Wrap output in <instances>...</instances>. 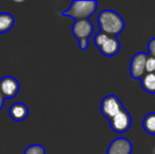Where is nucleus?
Wrapping results in <instances>:
<instances>
[{"instance_id":"nucleus-1","label":"nucleus","mask_w":155,"mask_h":154,"mask_svg":"<svg viewBox=\"0 0 155 154\" xmlns=\"http://www.w3.org/2000/svg\"><path fill=\"white\" fill-rule=\"evenodd\" d=\"M97 21L100 28V32L116 36V37L124 29V21L123 17L117 12L112 10L101 11L98 15Z\"/></svg>"},{"instance_id":"nucleus-2","label":"nucleus","mask_w":155,"mask_h":154,"mask_svg":"<svg viewBox=\"0 0 155 154\" xmlns=\"http://www.w3.org/2000/svg\"><path fill=\"white\" fill-rule=\"evenodd\" d=\"M97 10V1L96 0H74L67 11L61 13L62 16H68L77 20H86L89 19Z\"/></svg>"},{"instance_id":"nucleus-3","label":"nucleus","mask_w":155,"mask_h":154,"mask_svg":"<svg viewBox=\"0 0 155 154\" xmlns=\"http://www.w3.org/2000/svg\"><path fill=\"white\" fill-rule=\"evenodd\" d=\"M94 44L98 48L102 55L108 57L116 55L120 50V42L116 36L109 35L104 32L96 34L94 37Z\"/></svg>"},{"instance_id":"nucleus-4","label":"nucleus","mask_w":155,"mask_h":154,"mask_svg":"<svg viewBox=\"0 0 155 154\" xmlns=\"http://www.w3.org/2000/svg\"><path fill=\"white\" fill-rule=\"evenodd\" d=\"M94 32L93 23L89 19L86 20H77L72 25V33L78 39L80 50L84 51L89 48V38L92 36Z\"/></svg>"},{"instance_id":"nucleus-5","label":"nucleus","mask_w":155,"mask_h":154,"mask_svg":"<svg viewBox=\"0 0 155 154\" xmlns=\"http://www.w3.org/2000/svg\"><path fill=\"white\" fill-rule=\"evenodd\" d=\"M124 109L120 99L115 95H108L104 97L100 103V112L108 120L113 118L115 115Z\"/></svg>"},{"instance_id":"nucleus-6","label":"nucleus","mask_w":155,"mask_h":154,"mask_svg":"<svg viewBox=\"0 0 155 154\" xmlns=\"http://www.w3.org/2000/svg\"><path fill=\"white\" fill-rule=\"evenodd\" d=\"M148 54L143 52H138L132 57L130 62V74L134 79H141L146 72V64H147Z\"/></svg>"},{"instance_id":"nucleus-7","label":"nucleus","mask_w":155,"mask_h":154,"mask_svg":"<svg viewBox=\"0 0 155 154\" xmlns=\"http://www.w3.org/2000/svg\"><path fill=\"white\" fill-rule=\"evenodd\" d=\"M110 127L116 133H124L131 128L132 125V117L130 113L124 109L121 112H119L117 115H115L113 118L109 120Z\"/></svg>"},{"instance_id":"nucleus-8","label":"nucleus","mask_w":155,"mask_h":154,"mask_svg":"<svg viewBox=\"0 0 155 154\" xmlns=\"http://www.w3.org/2000/svg\"><path fill=\"white\" fill-rule=\"evenodd\" d=\"M19 90H20V84L15 77L4 76L0 79V91L5 98L10 99L17 96Z\"/></svg>"},{"instance_id":"nucleus-9","label":"nucleus","mask_w":155,"mask_h":154,"mask_svg":"<svg viewBox=\"0 0 155 154\" xmlns=\"http://www.w3.org/2000/svg\"><path fill=\"white\" fill-rule=\"evenodd\" d=\"M132 143L128 138L117 137L109 145L107 154H132Z\"/></svg>"},{"instance_id":"nucleus-10","label":"nucleus","mask_w":155,"mask_h":154,"mask_svg":"<svg viewBox=\"0 0 155 154\" xmlns=\"http://www.w3.org/2000/svg\"><path fill=\"white\" fill-rule=\"evenodd\" d=\"M8 115L15 121H23L29 115V108L22 103H15L8 108Z\"/></svg>"},{"instance_id":"nucleus-11","label":"nucleus","mask_w":155,"mask_h":154,"mask_svg":"<svg viewBox=\"0 0 155 154\" xmlns=\"http://www.w3.org/2000/svg\"><path fill=\"white\" fill-rule=\"evenodd\" d=\"M14 25H15V19L10 13H5V12L0 13V34L6 33L10 30H12Z\"/></svg>"},{"instance_id":"nucleus-12","label":"nucleus","mask_w":155,"mask_h":154,"mask_svg":"<svg viewBox=\"0 0 155 154\" xmlns=\"http://www.w3.org/2000/svg\"><path fill=\"white\" fill-rule=\"evenodd\" d=\"M143 89L149 94H155V73H146L140 79Z\"/></svg>"},{"instance_id":"nucleus-13","label":"nucleus","mask_w":155,"mask_h":154,"mask_svg":"<svg viewBox=\"0 0 155 154\" xmlns=\"http://www.w3.org/2000/svg\"><path fill=\"white\" fill-rule=\"evenodd\" d=\"M143 128L147 133L155 135V113H149L145 116L143 120Z\"/></svg>"},{"instance_id":"nucleus-14","label":"nucleus","mask_w":155,"mask_h":154,"mask_svg":"<svg viewBox=\"0 0 155 154\" xmlns=\"http://www.w3.org/2000/svg\"><path fill=\"white\" fill-rule=\"evenodd\" d=\"M23 154H45V149L41 145H31L25 149Z\"/></svg>"},{"instance_id":"nucleus-15","label":"nucleus","mask_w":155,"mask_h":154,"mask_svg":"<svg viewBox=\"0 0 155 154\" xmlns=\"http://www.w3.org/2000/svg\"><path fill=\"white\" fill-rule=\"evenodd\" d=\"M146 72L155 73V57L148 55L147 64H146Z\"/></svg>"},{"instance_id":"nucleus-16","label":"nucleus","mask_w":155,"mask_h":154,"mask_svg":"<svg viewBox=\"0 0 155 154\" xmlns=\"http://www.w3.org/2000/svg\"><path fill=\"white\" fill-rule=\"evenodd\" d=\"M148 55L155 57V37L149 41V44H148Z\"/></svg>"},{"instance_id":"nucleus-17","label":"nucleus","mask_w":155,"mask_h":154,"mask_svg":"<svg viewBox=\"0 0 155 154\" xmlns=\"http://www.w3.org/2000/svg\"><path fill=\"white\" fill-rule=\"evenodd\" d=\"M4 99H5V97L3 96V94L1 93V91H0V111H1V109L3 108V105H4Z\"/></svg>"}]
</instances>
